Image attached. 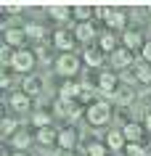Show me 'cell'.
Listing matches in <instances>:
<instances>
[{
    "label": "cell",
    "instance_id": "1",
    "mask_svg": "<svg viewBox=\"0 0 151 156\" xmlns=\"http://www.w3.org/2000/svg\"><path fill=\"white\" fill-rule=\"evenodd\" d=\"M85 116H88V122H90L93 127H101V124L109 122L111 108H109V103H103V101H95V103H90V106L85 108Z\"/></svg>",
    "mask_w": 151,
    "mask_h": 156
},
{
    "label": "cell",
    "instance_id": "2",
    "mask_svg": "<svg viewBox=\"0 0 151 156\" xmlns=\"http://www.w3.org/2000/svg\"><path fill=\"white\" fill-rule=\"evenodd\" d=\"M56 72L61 74V77H74L77 72H80V58L74 56V53H64V56L56 58Z\"/></svg>",
    "mask_w": 151,
    "mask_h": 156
},
{
    "label": "cell",
    "instance_id": "3",
    "mask_svg": "<svg viewBox=\"0 0 151 156\" xmlns=\"http://www.w3.org/2000/svg\"><path fill=\"white\" fill-rule=\"evenodd\" d=\"M34 61H37V56L21 48V50H16V53H13L11 66H13L16 72H21V74H29V72H32V66H34Z\"/></svg>",
    "mask_w": 151,
    "mask_h": 156
},
{
    "label": "cell",
    "instance_id": "4",
    "mask_svg": "<svg viewBox=\"0 0 151 156\" xmlns=\"http://www.w3.org/2000/svg\"><path fill=\"white\" fill-rule=\"evenodd\" d=\"M59 116H67V119H77V116L82 114V106L77 103V101H56V108H53Z\"/></svg>",
    "mask_w": 151,
    "mask_h": 156
},
{
    "label": "cell",
    "instance_id": "5",
    "mask_svg": "<svg viewBox=\"0 0 151 156\" xmlns=\"http://www.w3.org/2000/svg\"><path fill=\"white\" fill-rule=\"evenodd\" d=\"M98 90L101 93H109V95H114V93L119 90V80L114 72H101L98 74Z\"/></svg>",
    "mask_w": 151,
    "mask_h": 156
},
{
    "label": "cell",
    "instance_id": "6",
    "mask_svg": "<svg viewBox=\"0 0 151 156\" xmlns=\"http://www.w3.org/2000/svg\"><path fill=\"white\" fill-rule=\"evenodd\" d=\"M74 32H69V29H56L53 34V42H56V48H61L64 53H72V45H74Z\"/></svg>",
    "mask_w": 151,
    "mask_h": 156
},
{
    "label": "cell",
    "instance_id": "7",
    "mask_svg": "<svg viewBox=\"0 0 151 156\" xmlns=\"http://www.w3.org/2000/svg\"><path fill=\"white\" fill-rule=\"evenodd\" d=\"M130 64H133V50L117 48L114 53H111V66H114V69H127Z\"/></svg>",
    "mask_w": 151,
    "mask_h": 156
},
{
    "label": "cell",
    "instance_id": "8",
    "mask_svg": "<svg viewBox=\"0 0 151 156\" xmlns=\"http://www.w3.org/2000/svg\"><path fill=\"white\" fill-rule=\"evenodd\" d=\"M80 93H82V85H77V82L69 80V82H64L59 87V98L61 101H77V98H80Z\"/></svg>",
    "mask_w": 151,
    "mask_h": 156
},
{
    "label": "cell",
    "instance_id": "9",
    "mask_svg": "<svg viewBox=\"0 0 151 156\" xmlns=\"http://www.w3.org/2000/svg\"><path fill=\"white\" fill-rule=\"evenodd\" d=\"M3 40H5V45H11V48H21L29 37H27L24 29H13V27H11V29H5V37H3Z\"/></svg>",
    "mask_w": 151,
    "mask_h": 156
},
{
    "label": "cell",
    "instance_id": "10",
    "mask_svg": "<svg viewBox=\"0 0 151 156\" xmlns=\"http://www.w3.org/2000/svg\"><path fill=\"white\" fill-rule=\"evenodd\" d=\"M127 21L125 11L122 8H109V13H106V24H109V29H122Z\"/></svg>",
    "mask_w": 151,
    "mask_h": 156
},
{
    "label": "cell",
    "instance_id": "11",
    "mask_svg": "<svg viewBox=\"0 0 151 156\" xmlns=\"http://www.w3.org/2000/svg\"><path fill=\"white\" fill-rule=\"evenodd\" d=\"M122 42H125L127 50H138V48L143 50V45H146V42H143V34L141 32H133V29H127V32L122 34Z\"/></svg>",
    "mask_w": 151,
    "mask_h": 156
},
{
    "label": "cell",
    "instance_id": "12",
    "mask_svg": "<svg viewBox=\"0 0 151 156\" xmlns=\"http://www.w3.org/2000/svg\"><path fill=\"white\" fill-rule=\"evenodd\" d=\"M21 85H24L21 93H27L29 98H34V95H40V93H42V80H40V77H34V74H32V77H27Z\"/></svg>",
    "mask_w": 151,
    "mask_h": 156
},
{
    "label": "cell",
    "instance_id": "13",
    "mask_svg": "<svg viewBox=\"0 0 151 156\" xmlns=\"http://www.w3.org/2000/svg\"><path fill=\"white\" fill-rule=\"evenodd\" d=\"M74 37H77V42H90L93 37H95V27H93L90 21L77 24V27H74Z\"/></svg>",
    "mask_w": 151,
    "mask_h": 156
},
{
    "label": "cell",
    "instance_id": "14",
    "mask_svg": "<svg viewBox=\"0 0 151 156\" xmlns=\"http://www.w3.org/2000/svg\"><path fill=\"white\" fill-rule=\"evenodd\" d=\"M85 64L88 66H101L103 64V50L98 45H88L85 48Z\"/></svg>",
    "mask_w": 151,
    "mask_h": 156
},
{
    "label": "cell",
    "instance_id": "15",
    "mask_svg": "<svg viewBox=\"0 0 151 156\" xmlns=\"http://www.w3.org/2000/svg\"><path fill=\"white\" fill-rule=\"evenodd\" d=\"M106 146H109V148H114V151H122V148L127 146L125 132H122V130H111L109 135H106Z\"/></svg>",
    "mask_w": 151,
    "mask_h": 156
},
{
    "label": "cell",
    "instance_id": "16",
    "mask_svg": "<svg viewBox=\"0 0 151 156\" xmlns=\"http://www.w3.org/2000/svg\"><path fill=\"white\" fill-rule=\"evenodd\" d=\"M59 146L64 148V151H72V148L77 146V132L72 130V127H67V130L59 132Z\"/></svg>",
    "mask_w": 151,
    "mask_h": 156
},
{
    "label": "cell",
    "instance_id": "17",
    "mask_svg": "<svg viewBox=\"0 0 151 156\" xmlns=\"http://www.w3.org/2000/svg\"><path fill=\"white\" fill-rule=\"evenodd\" d=\"M122 132H125L127 143H138V140H141V135H143V127H141L138 122H127L125 127H122Z\"/></svg>",
    "mask_w": 151,
    "mask_h": 156
},
{
    "label": "cell",
    "instance_id": "18",
    "mask_svg": "<svg viewBox=\"0 0 151 156\" xmlns=\"http://www.w3.org/2000/svg\"><path fill=\"white\" fill-rule=\"evenodd\" d=\"M37 140H40L42 146H50V143H56L59 140V132H56V127H42V130H37Z\"/></svg>",
    "mask_w": 151,
    "mask_h": 156
},
{
    "label": "cell",
    "instance_id": "19",
    "mask_svg": "<svg viewBox=\"0 0 151 156\" xmlns=\"http://www.w3.org/2000/svg\"><path fill=\"white\" fill-rule=\"evenodd\" d=\"M114 32H106V34H101L98 37V48L103 50V53H114V50H117V45H114Z\"/></svg>",
    "mask_w": 151,
    "mask_h": 156
},
{
    "label": "cell",
    "instance_id": "20",
    "mask_svg": "<svg viewBox=\"0 0 151 156\" xmlns=\"http://www.w3.org/2000/svg\"><path fill=\"white\" fill-rule=\"evenodd\" d=\"M11 106L16 108V111L29 108V95H27V93H13V95H11Z\"/></svg>",
    "mask_w": 151,
    "mask_h": 156
},
{
    "label": "cell",
    "instance_id": "21",
    "mask_svg": "<svg viewBox=\"0 0 151 156\" xmlns=\"http://www.w3.org/2000/svg\"><path fill=\"white\" fill-rule=\"evenodd\" d=\"M48 13H50V19H56V21H69V16H72V11L64 8V5H50Z\"/></svg>",
    "mask_w": 151,
    "mask_h": 156
},
{
    "label": "cell",
    "instance_id": "22",
    "mask_svg": "<svg viewBox=\"0 0 151 156\" xmlns=\"http://www.w3.org/2000/svg\"><path fill=\"white\" fill-rule=\"evenodd\" d=\"M24 32H27V37H29V40H34V42L45 40V29H42L40 24H29V27H24Z\"/></svg>",
    "mask_w": 151,
    "mask_h": 156
},
{
    "label": "cell",
    "instance_id": "23",
    "mask_svg": "<svg viewBox=\"0 0 151 156\" xmlns=\"http://www.w3.org/2000/svg\"><path fill=\"white\" fill-rule=\"evenodd\" d=\"M0 132H3V138H13V135H16V119H8V116H5V119L0 122Z\"/></svg>",
    "mask_w": 151,
    "mask_h": 156
},
{
    "label": "cell",
    "instance_id": "24",
    "mask_svg": "<svg viewBox=\"0 0 151 156\" xmlns=\"http://www.w3.org/2000/svg\"><path fill=\"white\" fill-rule=\"evenodd\" d=\"M135 77L141 82H151V64H138L135 66Z\"/></svg>",
    "mask_w": 151,
    "mask_h": 156
},
{
    "label": "cell",
    "instance_id": "25",
    "mask_svg": "<svg viewBox=\"0 0 151 156\" xmlns=\"http://www.w3.org/2000/svg\"><path fill=\"white\" fill-rule=\"evenodd\" d=\"M72 13H74V16L80 19V24H85V21H88V19H90L93 13H95V11H93V8H88V5H77V8H72Z\"/></svg>",
    "mask_w": 151,
    "mask_h": 156
},
{
    "label": "cell",
    "instance_id": "26",
    "mask_svg": "<svg viewBox=\"0 0 151 156\" xmlns=\"http://www.w3.org/2000/svg\"><path fill=\"white\" fill-rule=\"evenodd\" d=\"M114 101H117V103H122V106H125V103H130V101H133V90H130V87H119V90L114 93Z\"/></svg>",
    "mask_w": 151,
    "mask_h": 156
},
{
    "label": "cell",
    "instance_id": "27",
    "mask_svg": "<svg viewBox=\"0 0 151 156\" xmlns=\"http://www.w3.org/2000/svg\"><path fill=\"white\" fill-rule=\"evenodd\" d=\"M11 143H13V148H27L29 146V132H16V135H13V138H11Z\"/></svg>",
    "mask_w": 151,
    "mask_h": 156
},
{
    "label": "cell",
    "instance_id": "28",
    "mask_svg": "<svg viewBox=\"0 0 151 156\" xmlns=\"http://www.w3.org/2000/svg\"><path fill=\"white\" fill-rule=\"evenodd\" d=\"M32 124L42 130V127H48V124H50V116L45 114V111H34V114H32Z\"/></svg>",
    "mask_w": 151,
    "mask_h": 156
},
{
    "label": "cell",
    "instance_id": "29",
    "mask_svg": "<svg viewBox=\"0 0 151 156\" xmlns=\"http://www.w3.org/2000/svg\"><path fill=\"white\" fill-rule=\"evenodd\" d=\"M109 154V146H103V143H90L88 146V156H106Z\"/></svg>",
    "mask_w": 151,
    "mask_h": 156
},
{
    "label": "cell",
    "instance_id": "30",
    "mask_svg": "<svg viewBox=\"0 0 151 156\" xmlns=\"http://www.w3.org/2000/svg\"><path fill=\"white\" fill-rule=\"evenodd\" d=\"M125 154L127 156H146V151H143L141 143H127V146H125Z\"/></svg>",
    "mask_w": 151,
    "mask_h": 156
},
{
    "label": "cell",
    "instance_id": "31",
    "mask_svg": "<svg viewBox=\"0 0 151 156\" xmlns=\"http://www.w3.org/2000/svg\"><path fill=\"white\" fill-rule=\"evenodd\" d=\"M0 61H3V64H11V61H13V50H11V45H5V42H3V48H0Z\"/></svg>",
    "mask_w": 151,
    "mask_h": 156
},
{
    "label": "cell",
    "instance_id": "32",
    "mask_svg": "<svg viewBox=\"0 0 151 156\" xmlns=\"http://www.w3.org/2000/svg\"><path fill=\"white\" fill-rule=\"evenodd\" d=\"M80 101H82V103H88V106H90V103H95V101H93V90H90V85H82Z\"/></svg>",
    "mask_w": 151,
    "mask_h": 156
},
{
    "label": "cell",
    "instance_id": "33",
    "mask_svg": "<svg viewBox=\"0 0 151 156\" xmlns=\"http://www.w3.org/2000/svg\"><path fill=\"white\" fill-rule=\"evenodd\" d=\"M3 11H5V13H19V11H21V5H16V3H5V5H3Z\"/></svg>",
    "mask_w": 151,
    "mask_h": 156
},
{
    "label": "cell",
    "instance_id": "34",
    "mask_svg": "<svg viewBox=\"0 0 151 156\" xmlns=\"http://www.w3.org/2000/svg\"><path fill=\"white\" fill-rule=\"evenodd\" d=\"M143 61H146V64H151V42H146V45H143Z\"/></svg>",
    "mask_w": 151,
    "mask_h": 156
},
{
    "label": "cell",
    "instance_id": "35",
    "mask_svg": "<svg viewBox=\"0 0 151 156\" xmlns=\"http://www.w3.org/2000/svg\"><path fill=\"white\" fill-rule=\"evenodd\" d=\"M146 127H149V130H151V114L146 116Z\"/></svg>",
    "mask_w": 151,
    "mask_h": 156
},
{
    "label": "cell",
    "instance_id": "36",
    "mask_svg": "<svg viewBox=\"0 0 151 156\" xmlns=\"http://www.w3.org/2000/svg\"><path fill=\"white\" fill-rule=\"evenodd\" d=\"M64 156H74V154H72V151H67V154H64Z\"/></svg>",
    "mask_w": 151,
    "mask_h": 156
},
{
    "label": "cell",
    "instance_id": "37",
    "mask_svg": "<svg viewBox=\"0 0 151 156\" xmlns=\"http://www.w3.org/2000/svg\"><path fill=\"white\" fill-rule=\"evenodd\" d=\"M13 156H27V154H21V151H19V154H13Z\"/></svg>",
    "mask_w": 151,
    "mask_h": 156
},
{
    "label": "cell",
    "instance_id": "38",
    "mask_svg": "<svg viewBox=\"0 0 151 156\" xmlns=\"http://www.w3.org/2000/svg\"><path fill=\"white\" fill-rule=\"evenodd\" d=\"M3 156H8V154H5V151H3Z\"/></svg>",
    "mask_w": 151,
    "mask_h": 156
}]
</instances>
